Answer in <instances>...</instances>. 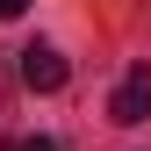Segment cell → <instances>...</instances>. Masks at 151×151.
Returning a JSON list of instances; mask_svg holds the SVG:
<instances>
[{"instance_id": "4", "label": "cell", "mask_w": 151, "mask_h": 151, "mask_svg": "<svg viewBox=\"0 0 151 151\" xmlns=\"http://www.w3.org/2000/svg\"><path fill=\"white\" fill-rule=\"evenodd\" d=\"M29 7V0H0V22H14V14H22Z\"/></svg>"}, {"instance_id": "3", "label": "cell", "mask_w": 151, "mask_h": 151, "mask_svg": "<svg viewBox=\"0 0 151 151\" xmlns=\"http://www.w3.org/2000/svg\"><path fill=\"white\" fill-rule=\"evenodd\" d=\"M14 151H58V144H50V137H22Z\"/></svg>"}, {"instance_id": "1", "label": "cell", "mask_w": 151, "mask_h": 151, "mask_svg": "<svg viewBox=\"0 0 151 151\" xmlns=\"http://www.w3.org/2000/svg\"><path fill=\"white\" fill-rule=\"evenodd\" d=\"M108 115H115L122 129L151 122V72H144V65H137V72H122V86H115V101H108Z\"/></svg>"}, {"instance_id": "2", "label": "cell", "mask_w": 151, "mask_h": 151, "mask_svg": "<svg viewBox=\"0 0 151 151\" xmlns=\"http://www.w3.org/2000/svg\"><path fill=\"white\" fill-rule=\"evenodd\" d=\"M22 86H29V93H58V86H65V58H58L50 43H29V50H22Z\"/></svg>"}]
</instances>
